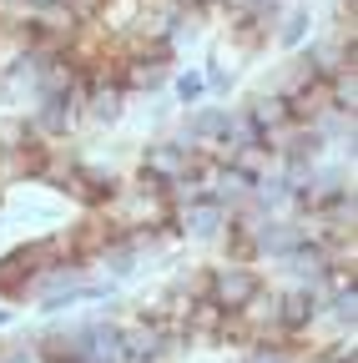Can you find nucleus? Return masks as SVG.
Returning a JSON list of instances; mask_svg holds the SVG:
<instances>
[{
  "label": "nucleus",
  "mask_w": 358,
  "mask_h": 363,
  "mask_svg": "<svg viewBox=\"0 0 358 363\" xmlns=\"http://www.w3.org/2000/svg\"><path fill=\"white\" fill-rule=\"evenodd\" d=\"M0 363H40L35 333H11L6 343H0Z\"/></svg>",
  "instance_id": "obj_12"
},
{
  "label": "nucleus",
  "mask_w": 358,
  "mask_h": 363,
  "mask_svg": "<svg viewBox=\"0 0 358 363\" xmlns=\"http://www.w3.org/2000/svg\"><path fill=\"white\" fill-rule=\"evenodd\" d=\"M197 71H202V81H207V96H228V91H233V66L222 61V51H212L207 66H197Z\"/></svg>",
  "instance_id": "obj_11"
},
{
  "label": "nucleus",
  "mask_w": 358,
  "mask_h": 363,
  "mask_svg": "<svg viewBox=\"0 0 358 363\" xmlns=\"http://www.w3.org/2000/svg\"><path fill=\"white\" fill-rule=\"evenodd\" d=\"M172 106L177 111H192V106H202V101H212L207 96V81H202V71L197 66H187V71H172Z\"/></svg>",
  "instance_id": "obj_9"
},
{
  "label": "nucleus",
  "mask_w": 358,
  "mask_h": 363,
  "mask_svg": "<svg viewBox=\"0 0 358 363\" xmlns=\"http://www.w3.org/2000/svg\"><path fill=\"white\" fill-rule=\"evenodd\" d=\"M313 35V11L303 6V0H293V6H283V16H278V26H273V45L283 56H293L298 45Z\"/></svg>",
  "instance_id": "obj_6"
},
{
  "label": "nucleus",
  "mask_w": 358,
  "mask_h": 363,
  "mask_svg": "<svg viewBox=\"0 0 358 363\" xmlns=\"http://www.w3.org/2000/svg\"><path fill=\"white\" fill-rule=\"evenodd\" d=\"M101 6H106V0H61V11H66L76 26H91V21L101 16Z\"/></svg>",
  "instance_id": "obj_13"
},
{
  "label": "nucleus",
  "mask_w": 358,
  "mask_h": 363,
  "mask_svg": "<svg viewBox=\"0 0 358 363\" xmlns=\"http://www.w3.org/2000/svg\"><path fill=\"white\" fill-rule=\"evenodd\" d=\"M16 6H21L26 16H40V11H51V6H61V0H16Z\"/></svg>",
  "instance_id": "obj_14"
},
{
  "label": "nucleus",
  "mask_w": 358,
  "mask_h": 363,
  "mask_svg": "<svg viewBox=\"0 0 358 363\" xmlns=\"http://www.w3.org/2000/svg\"><path fill=\"white\" fill-rule=\"evenodd\" d=\"M242 363H298V348L278 343V338H257V343L242 348Z\"/></svg>",
  "instance_id": "obj_10"
},
{
  "label": "nucleus",
  "mask_w": 358,
  "mask_h": 363,
  "mask_svg": "<svg viewBox=\"0 0 358 363\" xmlns=\"http://www.w3.org/2000/svg\"><path fill=\"white\" fill-rule=\"evenodd\" d=\"M353 318H358V288L343 283V288H328L323 293V323L333 333H353Z\"/></svg>",
  "instance_id": "obj_8"
},
{
  "label": "nucleus",
  "mask_w": 358,
  "mask_h": 363,
  "mask_svg": "<svg viewBox=\"0 0 358 363\" xmlns=\"http://www.w3.org/2000/svg\"><path fill=\"white\" fill-rule=\"evenodd\" d=\"M252 212H262V217H288L293 212V182L273 167V172H262L257 182H252Z\"/></svg>",
  "instance_id": "obj_5"
},
{
  "label": "nucleus",
  "mask_w": 358,
  "mask_h": 363,
  "mask_svg": "<svg viewBox=\"0 0 358 363\" xmlns=\"http://www.w3.org/2000/svg\"><path fill=\"white\" fill-rule=\"evenodd\" d=\"M172 358H177V348L157 323H147L137 313L121 318V363H172Z\"/></svg>",
  "instance_id": "obj_2"
},
{
  "label": "nucleus",
  "mask_w": 358,
  "mask_h": 363,
  "mask_svg": "<svg viewBox=\"0 0 358 363\" xmlns=\"http://www.w3.org/2000/svg\"><path fill=\"white\" fill-rule=\"evenodd\" d=\"M11 323H16V308H6V303H0V333H6Z\"/></svg>",
  "instance_id": "obj_15"
},
{
  "label": "nucleus",
  "mask_w": 358,
  "mask_h": 363,
  "mask_svg": "<svg viewBox=\"0 0 358 363\" xmlns=\"http://www.w3.org/2000/svg\"><path fill=\"white\" fill-rule=\"evenodd\" d=\"M192 157H197V152H187L182 142H172V136L162 131V136H152V142H142L137 172H142V177H157V182H167V187H172V182L192 167Z\"/></svg>",
  "instance_id": "obj_3"
},
{
  "label": "nucleus",
  "mask_w": 358,
  "mask_h": 363,
  "mask_svg": "<svg viewBox=\"0 0 358 363\" xmlns=\"http://www.w3.org/2000/svg\"><path fill=\"white\" fill-rule=\"evenodd\" d=\"M126 96L116 86H96L91 96H86V106H81V126H116L121 116H126Z\"/></svg>",
  "instance_id": "obj_7"
},
{
  "label": "nucleus",
  "mask_w": 358,
  "mask_h": 363,
  "mask_svg": "<svg viewBox=\"0 0 358 363\" xmlns=\"http://www.w3.org/2000/svg\"><path fill=\"white\" fill-rule=\"evenodd\" d=\"M262 288H267V278H262V267H257V262L217 257V262L202 267V298H212L222 313H242Z\"/></svg>",
  "instance_id": "obj_1"
},
{
  "label": "nucleus",
  "mask_w": 358,
  "mask_h": 363,
  "mask_svg": "<svg viewBox=\"0 0 358 363\" xmlns=\"http://www.w3.org/2000/svg\"><path fill=\"white\" fill-rule=\"evenodd\" d=\"M242 111V121L262 136V142H267V136H273V131H283V126H293V111H288V96H278V91H252V96L237 106Z\"/></svg>",
  "instance_id": "obj_4"
}]
</instances>
